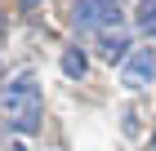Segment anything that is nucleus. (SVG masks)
<instances>
[{
  "label": "nucleus",
  "instance_id": "obj_1",
  "mask_svg": "<svg viewBox=\"0 0 156 151\" xmlns=\"http://www.w3.org/2000/svg\"><path fill=\"white\" fill-rule=\"evenodd\" d=\"M0 111H5L9 129H18V133H36L40 129V84H36L31 71L13 76L0 89Z\"/></svg>",
  "mask_w": 156,
  "mask_h": 151
},
{
  "label": "nucleus",
  "instance_id": "obj_2",
  "mask_svg": "<svg viewBox=\"0 0 156 151\" xmlns=\"http://www.w3.org/2000/svg\"><path fill=\"white\" fill-rule=\"evenodd\" d=\"M152 76H156V53L152 49H134L125 58V71H120L125 89H143V84H152Z\"/></svg>",
  "mask_w": 156,
  "mask_h": 151
},
{
  "label": "nucleus",
  "instance_id": "obj_3",
  "mask_svg": "<svg viewBox=\"0 0 156 151\" xmlns=\"http://www.w3.org/2000/svg\"><path fill=\"white\" fill-rule=\"evenodd\" d=\"M98 49H103V58H112V62H116V58H125V49H129V40H125L120 31H107L103 40H98Z\"/></svg>",
  "mask_w": 156,
  "mask_h": 151
},
{
  "label": "nucleus",
  "instance_id": "obj_4",
  "mask_svg": "<svg viewBox=\"0 0 156 151\" xmlns=\"http://www.w3.org/2000/svg\"><path fill=\"white\" fill-rule=\"evenodd\" d=\"M72 22L80 27V31H89V27H98V9L89 0H80V5H72Z\"/></svg>",
  "mask_w": 156,
  "mask_h": 151
},
{
  "label": "nucleus",
  "instance_id": "obj_5",
  "mask_svg": "<svg viewBox=\"0 0 156 151\" xmlns=\"http://www.w3.org/2000/svg\"><path fill=\"white\" fill-rule=\"evenodd\" d=\"M62 71H67L72 80H80L85 71H89V62H85V53H80V49H67V53H62Z\"/></svg>",
  "mask_w": 156,
  "mask_h": 151
},
{
  "label": "nucleus",
  "instance_id": "obj_6",
  "mask_svg": "<svg viewBox=\"0 0 156 151\" xmlns=\"http://www.w3.org/2000/svg\"><path fill=\"white\" fill-rule=\"evenodd\" d=\"M94 9H98V22L120 27V0H94Z\"/></svg>",
  "mask_w": 156,
  "mask_h": 151
},
{
  "label": "nucleus",
  "instance_id": "obj_7",
  "mask_svg": "<svg viewBox=\"0 0 156 151\" xmlns=\"http://www.w3.org/2000/svg\"><path fill=\"white\" fill-rule=\"evenodd\" d=\"M138 22H143V27L156 22V0H143V5H138Z\"/></svg>",
  "mask_w": 156,
  "mask_h": 151
}]
</instances>
